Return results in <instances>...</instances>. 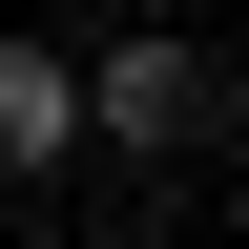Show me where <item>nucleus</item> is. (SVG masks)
I'll return each mask as SVG.
<instances>
[{
	"instance_id": "2",
	"label": "nucleus",
	"mask_w": 249,
	"mask_h": 249,
	"mask_svg": "<svg viewBox=\"0 0 249 249\" xmlns=\"http://www.w3.org/2000/svg\"><path fill=\"white\" fill-rule=\"evenodd\" d=\"M62 145H83V83L42 42H0V166H62Z\"/></svg>"
},
{
	"instance_id": "1",
	"label": "nucleus",
	"mask_w": 249,
	"mask_h": 249,
	"mask_svg": "<svg viewBox=\"0 0 249 249\" xmlns=\"http://www.w3.org/2000/svg\"><path fill=\"white\" fill-rule=\"evenodd\" d=\"M208 104H229V83H208V42H124L104 83H83V124H104V145H208Z\"/></svg>"
}]
</instances>
